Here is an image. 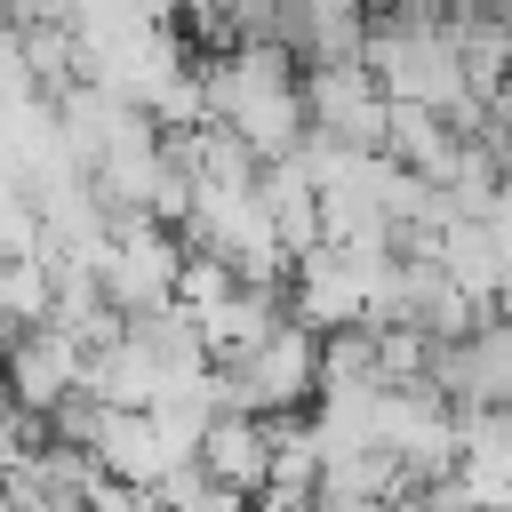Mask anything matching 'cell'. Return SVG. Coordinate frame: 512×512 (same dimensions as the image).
<instances>
[{"instance_id": "obj_4", "label": "cell", "mask_w": 512, "mask_h": 512, "mask_svg": "<svg viewBox=\"0 0 512 512\" xmlns=\"http://www.w3.org/2000/svg\"><path fill=\"white\" fill-rule=\"evenodd\" d=\"M256 192H264V208H272V224H280L288 256H312V248L328 240V216H320V184H312L296 160H272Z\"/></svg>"}, {"instance_id": "obj_3", "label": "cell", "mask_w": 512, "mask_h": 512, "mask_svg": "<svg viewBox=\"0 0 512 512\" xmlns=\"http://www.w3.org/2000/svg\"><path fill=\"white\" fill-rule=\"evenodd\" d=\"M200 464L232 488V496H264L272 488V424L264 416H224L200 448Z\"/></svg>"}, {"instance_id": "obj_2", "label": "cell", "mask_w": 512, "mask_h": 512, "mask_svg": "<svg viewBox=\"0 0 512 512\" xmlns=\"http://www.w3.org/2000/svg\"><path fill=\"white\" fill-rule=\"evenodd\" d=\"M88 456H96L120 488H144V496H160V480L176 472V456H168V440L152 432V416H120V408H104V416H96Z\"/></svg>"}, {"instance_id": "obj_5", "label": "cell", "mask_w": 512, "mask_h": 512, "mask_svg": "<svg viewBox=\"0 0 512 512\" xmlns=\"http://www.w3.org/2000/svg\"><path fill=\"white\" fill-rule=\"evenodd\" d=\"M440 272L488 312V304L504 296V240H496L488 224H448V232H440Z\"/></svg>"}, {"instance_id": "obj_7", "label": "cell", "mask_w": 512, "mask_h": 512, "mask_svg": "<svg viewBox=\"0 0 512 512\" xmlns=\"http://www.w3.org/2000/svg\"><path fill=\"white\" fill-rule=\"evenodd\" d=\"M392 8H416V0H392Z\"/></svg>"}, {"instance_id": "obj_1", "label": "cell", "mask_w": 512, "mask_h": 512, "mask_svg": "<svg viewBox=\"0 0 512 512\" xmlns=\"http://www.w3.org/2000/svg\"><path fill=\"white\" fill-rule=\"evenodd\" d=\"M320 352H328V336H312L304 320H288L264 352L224 360V368H216L224 416H288V408H304V400L320 392Z\"/></svg>"}, {"instance_id": "obj_6", "label": "cell", "mask_w": 512, "mask_h": 512, "mask_svg": "<svg viewBox=\"0 0 512 512\" xmlns=\"http://www.w3.org/2000/svg\"><path fill=\"white\" fill-rule=\"evenodd\" d=\"M304 512H376V504H360V496H336V488H320Z\"/></svg>"}]
</instances>
